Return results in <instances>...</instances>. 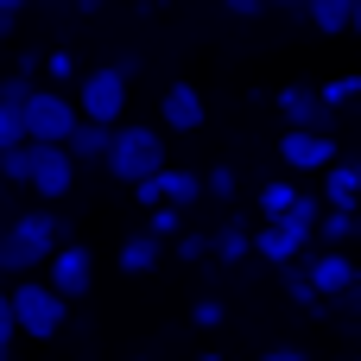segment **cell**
Wrapping results in <instances>:
<instances>
[{
  "instance_id": "1",
  "label": "cell",
  "mask_w": 361,
  "mask_h": 361,
  "mask_svg": "<svg viewBox=\"0 0 361 361\" xmlns=\"http://www.w3.org/2000/svg\"><path fill=\"white\" fill-rule=\"evenodd\" d=\"M6 305H13L19 336H32V343H57V336L70 330V298H57L38 273H19V279L6 286Z\"/></svg>"
},
{
  "instance_id": "2",
  "label": "cell",
  "mask_w": 361,
  "mask_h": 361,
  "mask_svg": "<svg viewBox=\"0 0 361 361\" xmlns=\"http://www.w3.org/2000/svg\"><path fill=\"white\" fill-rule=\"evenodd\" d=\"M102 165H108V178L133 184V178H146V171L165 165V133H159V127H140V121H114Z\"/></svg>"
},
{
  "instance_id": "3",
  "label": "cell",
  "mask_w": 361,
  "mask_h": 361,
  "mask_svg": "<svg viewBox=\"0 0 361 361\" xmlns=\"http://www.w3.org/2000/svg\"><path fill=\"white\" fill-rule=\"evenodd\" d=\"M127 82H133V57H121V63H95V70H76V114L114 127V121L127 114Z\"/></svg>"
},
{
  "instance_id": "4",
  "label": "cell",
  "mask_w": 361,
  "mask_h": 361,
  "mask_svg": "<svg viewBox=\"0 0 361 361\" xmlns=\"http://www.w3.org/2000/svg\"><path fill=\"white\" fill-rule=\"evenodd\" d=\"M32 165H25V190L44 197V203H63L70 184H76V159L63 152V140H25Z\"/></svg>"
},
{
  "instance_id": "5",
  "label": "cell",
  "mask_w": 361,
  "mask_h": 361,
  "mask_svg": "<svg viewBox=\"0 0 361 361\" xmlns=\"http://www.w3.org/2000/svg\"><path fill=\"white\" fill-rule=\"evenodd\" d=\"M38 279L57 292V298H70V305H82L89 292H95V260H89V247L82 241H57L51 254H44V267H38Z\"/></svg>"
},
{
  "instance_id": "6",
  "label": "cell",
  "mask_w": 361,
  "mask_h": 361,
  "mask_svg": "<svg viewBox=\"0 0 361 361\" xmlns=\"http://www.w3.org/2000/svg\"><path fill=\"white\" fill-rule=\"evenodd\" d=\"M19 121H25V140H63L70 121H76V102L57 89V82H32V95L19 102Z\"/></svg>"
},
{
  "instance_id": "7",
  "label": "cell",
  "mask_w": 361,
  "mask_h": 361,
  "mask_svg": "<svg viewBox=\"0 0 361 361\" xmlns=\"http://www.w3.org/2000/svg\"><path fill=\"white\" fill-rule=\"evenodd\" d=\"M336 159V133H324V127H286L279 133V165H292V171H324Z\"/></svg>"
},
{
  "instance_id": "8",
  "label": "cell",
  "mask_w": 361,
  "mask_h": 361,
  "mask_svg": "<svg viewBox=\"0 0 361 361\" xmlns=\"http://www.w3.org/2000/svg\"><path fill=\"white\" fill-rule=\"evenodd\" d=\"M273 108L286 114V127H324V133H336V108H330L317 89H305V82H286V89L273 95Z\"/></svg>"
},
{
  "instance_id": "9",
  "label": "cell",
  "mask_w": 361,
  "mask_h": 361,
  "mask_svg": "<svg viewBox=\"0 0 361 361\" xmlns=\"http://www.w3.org/2000/svg\"><path fill=\"white\" fill-rule=\"evenodd\" d=\"M298 267H305V279H311V286H317L324 298H336V292H349V286L361 279V267L349 260V247H324V254H311V260L298 254Z\"/></svg>"
},
{
  "instance_id": "10",
  "label": "cell",
  "mask_w": 361,
  "mask_h": 361,
  "mask_svg": "<svg viewBox=\"0 0 361 361\" xmlns=\"http://www.w3.org/2000/svg\"><path fill=\"white\" fill-rule=\"evenodd\" d=\"M38 267H44V247H38V241H32V235H25V228L6 216V222H0V279L38 273Z\"/></svg>"
},
{
  "instance_id": "11",
  "label": "cell",
  "mask_w": 361,
  "mask_h": 361,
  "mask_svg": "<svg viewBox=\"0 0 361 361\" xmlns=\"http://www.w3.org/2000/svg\"><path fill=\"white\" fill-rule=\"evenodd\" d=\"M159 114H165V127H171V133H197V127L209 121V108H203V95H197L190 82H171V89H165V102H159Z\"/></svg>"
},
{
  "instance_id": "12",
  "label": "cell",
  "mask_w": 361,
  "mask_h": 361,
  "mask_svg": "<svg viewBox=\"0 0 361 361\" xmlns=\"http://www.w3.org/2000/svg\"><path fill=\"white\" fill-rule=\"evenodd\" d=\"M63 152H70L76 165H102V152H108V121L76 114V121H70V133H63Z\"/></svg>"
},
{
  "instance_id": "13",
  "label": "cell",
  "mask_w": 361,
  "mask_h": 361,
  "mask_svg": "<svg viewBox=\"0 0 361 361\" xmlns=\"http://www.w3.org/2000/svg\"><path fill=\"white\" fill-rule=\"evenodd\" d=\"M247 247H254L260 260L286 267V260H298V254H305V235H292L286 222H273V216H267V228H260V235H247Z\"/></svg>"
},
{
  "instance_id": "14",
  "label": "cell",
  "mask_w": 361,
  "mask_h": 361,
  "mask_svg": "<svg viewBox=\"0 0 361 361\" xmlns=\"http://www.w3.org/2000/svg\"><path fill=\"white\" fill-rule=\"evenodd\" d=\"M159 260H165V241L140 228V235H127V241H121V260H114V267H121L127 279H146V273H159Z\"/></svg>"
},
{
  "instance_id": "15",
  "label": "cell",
  "mask_w": 361,
  "mask_h": 361,
  "mask_svg": "<svg viewBox=\"0 0 361 361\" xmlns=\"http://www.w3.org/2000/svg\"><path fill=\"white\" fill-rule=\"evenodd\" d=\"M247 254H254V247H247V228H241V222H222V228L209 235V260H216V267H241Z\"/></svg>"
},
{
  "instance_id": "16",
  "label": "cell",
  "mask_w": 361,
  "mask_h": 361,
  "mask_svg": "<svg viewBox=\"0 0 361 361\" xmlns=\"http://www.w3.org/2000/svg\"><path fill=\"white\" fill-rule=\"evenodd\" d=\"M349 6H355V0H305L298 13H305L324 38H343V32H349Z\"/></svg>"
},
{
  "instance_id": "17",
  "label": "cell",
  "mask_w": 361,
  "mask_h": 361,
  "mask_svg": "<svg viewBox=\"0 0 361 361\" xmlns=\"http://www.w3.org/2000/svg\"><path fill=\"white\" fill-rule=\"evenodd\" d=\"M311 235H317L324 247H349V241H355V209H330V203H324Z\"/></svg>"
},
{
  "instance_id": "18",
  "label": "cell",
  "mask_w": 361,
  "mask_h": 361,
  "mask_svg": "<svg viewBox=\"0 0 361 361\" xmlns=\"http://www.w3.org/2000/svg\"><path fill=\"white\" fill-rule=\"evenodd\" d=\"M324 203H330V209H355L361 203V184L349 178V165H336V159L324 165Z\"/></svg>"
},
{
  "instance_id": "19",
  "label": "cell",
  "mask_w": 361,
  "mask_h": 361,
  "mask_svg": "<svg viewBox=\"0 0 361 361\" xmlns=\"http://www.w3.org/2000/svg\"><path fill=\"white\" fill-rule=\"evenodd\" d=\"M159 190H165V203H184L190 209L203 197V178L197 171H178V165H159Z\"/></svg>"
},
{
  "instance_id": "20",
  "label": "cell",
  "mask_w": 361,
  "mask_h": 361,
  "mask_svg": "<svg viewBox=\"0 0 361 361\" xmlns=\"http://www.w3.org/2000/svg\"><path fill=\"white\" fill-rule=\"evenodd\" d=\"M178 228H190V209H184V203H152V209H146V235L171 241Z\"/></svg>"
},
{
  "instance_id": "21",
  "label": "cell",
  "mask_w": 361,
  "mask_h": 361,
  "mask_svg": "<svg viewBox=\"0 0 361 361\" xmlns=\"http://www.w3.org/2000/svg\"><path fill=\"white\" fill-rule=\"evenodd\" d=\"M279 286H286V292H292L305 311H324V305H330V298H324V292L305 279V267H298V260H286V267H279Z\"/></svg>"
},
{
  "instance_id": "22",
  "label": "cell",
  "mask_w": 361,
  "mask_h": 361,
  "mask_svg": "<svg viewBox=\"0 0 361 361\" xmlns=\"http://www.w3.org/2000/svg\"><path fill=\"white\" fill-rule=\"evenodd\" d=\"M32 82H38V57H25L13 76H0V102H13V108H19V102L32 95Z\"/></svg>"
},
{
  "instance_id": "23",
  "label": "cell",
  "mask_w": 361,
  "mask_h": 361,
  "mask_svg": "<svg viewBox=\"0 0 361 361\" xmlns=\"http://www.w3.org/2000/svg\"><path fill=\"white\" fill-rule=\"evenodd\" d=\"M235 190H241L235 165H209V171H203V197H216V203H235Z\"/></svg>"
},
{
  "instance_id": "24",
  "label": "cell",
  "mask_w": 361,
  "mask_h": 361,
  "mask_svg": "<svg viewBox=\"0 0 361 361\" xmlns=\"http://www.w3.org/2000/svg\"><path fill=\"white\" fill-rule=\"evenodd\" d=\"M292 190H298L292 178H267V184H260V216H279V209L292 203Z\"/></svg>"
},
{
  "instance_id": "25",
  "label": "cell",
  "mask_w": 361,
  "mask_h": 361,
  "mask_svg": "<svg viewBox=\"0 0 361 361\" xmlns=\"http://www.w3.org/2000/svg\"><path fill=\"white\" fill-rule=\"evenodd\" d=\"M190 324H197V330H222V324H228L222 298H197V305H190Z\"/></svg>"
},
{
  "instance_id": "26",
  "label": "cell",
  "mask_w": 361,
  "mask_h": 361,
  "mask_svg": "<svg viewBox=\"0 0 361 361\" xmlns=\"http://www.w3.org/2000/svg\"><path fill=\"white\" fill-rule=\"evenodd\" d=\"M317 95H324L330 108H343V102H355V95H361V76H330V82H324Z\"/></svg>"
},
{
  "instance_id": "27",
  "label": "cell",
  "mask_w": 361,
  "mask_h": 361,
  "mask_svg": "<svg viewBox=\"0 0 361 361\" xmlns=\"http://www.w3.org/2000/svg\"><path fill=\"white\" fill-rule=\"evenodd\" d=\"M330 305H336V317H343L349 330H361V279H355V286H349V292H336Z\"/></svg>"
},
{
  "instance_id": "28",
  "label": "cell",
  "mask_w": 361,
  "mask_h": 361,
  "mask_svg": "<svg viewBox=\"0 0 361 361\" xmlns=\"http://www.w3.org/2000/svg\"><path fill=\"white\" fill-rule=\"evenodd\" d=\"M44 82H57V89L76 82V57H70V51H51V57H44Z\"/></svg>"
},
{
  "instance_id": "29",
  "label": "cell",
  "mask_w": 361,
  "mask_h": 361,
  "mask_svg": "<svg viewBox=\"0 0 361 361\" xmlns=\"http://www.w3.org/2000/svg\"><path fill=\"white\" fill-rule=\"evenodd\" d=\"M19 140H25V121H19V108H13V102H0V152H6V146H19Z\"/></svg>"
},
{
  "instance_id": "30",
  "label": "cell",
  "mask_w": 361,
  "mask_h": 361,
  "mask_svg": "<svg viewBox=\"0 0 361 361\" xmlns=\"http://www.w3.org/2000/svg\"><path fill=\"white\" fill-rule=\"evenodd\" d=\"M171 241H178V260H184V267H190V260H203V254H209V241H203V235H190V228H178V235H171Z\"/></svg>"
},
{
  "instance_id": "31",
  "label": "cell",
  "mask_w": 361,
  "mask_h": 361,
  "mask_svg": "<svg viewBox=\"0 0 361 361\" xmlns=\"http://www.w3.org/2000/svg\"><path fill=\"white\" fill-rule=\"evenodd\" d=\"M13 336H19V324H13V305H6V286H0V361L13 355Z\"/></svg>"
},
{
  "instance_id": "32",
  "label": "cell",
  "mask_w": 361,
  "mask_h": 361,
  "mask_svg": "<svg viewBox=\"0 0 361 361\" xmlns=\"http://www.w3.org/2000/svg\"><path fill=\"white\" fill-rule=\"evenodd\" d=\"M222 6H228L235 19H260V13H267V0H222Z\"/></svg>"
},
{
  "instance_id": "33",
  "label": "cell",
  "mask_w": 361,
  "mask_h": 361,
  "mask_svg": "<svg viewBox=\"0 0 361 361\" xmlns=\"http://www.w3.org/2000/svg\"><path fill=\"white\" fill-rule=\"evenodd\" d=\"M273 6H279V13H298L305 0H267V13H273Z\"/></svg>"
},
{
  "instance_id": "34",
  "label": "cell",
  "mask_w": 361,
  "mask_h": 361,
  "mask_svg": "<svg viewBox=\"0 0 361 361\" xmlns=\"http://www.w3.org/2000/svg\"><path fill=\"white\" fill-rule=\"evenodd\" d=\"M349 32H355V38H361V0H355V6H349Z\"/></svg>"
},
{
  "instance_id": "35",
  "label": "cell",
  "mask_w": 361,
  "mask_h": 361,
  "mask_svg": "<svg viewBox=\"0 0 361 361\" xmlns=\"http://www.w3.org/2000/svg\"><path fill=\"white\" fill-rule=\"evenodd\" d=\"M70 6H76V13H102V0H70Z\"/></svg>"
},
{
  "instance_id": "36",
  "label": "cell",
  "mask_w": 361,
  "mask_h": 361,
  "mask_svg": "<svg viewBox=\"0 0 361 361\" xmlns=\"http://www.w3.org/2000/svg\"><path fill=\"white\" fill-rule=\"evenodd\" d=\"M13 25H19V13H0V38H6V32H13Z\"/></svg>"
},
{
  "instance_id": "37",
  "label": "cell",
  "mask_w": 361,
  "mask_h": 361,
  "mask_svg": "<svg viewBox=\"0 0 361 361\" xmlns=\"http://www.w3.org/2000/svg\"><path fill=\"white\" fill-rule=\"evenodd\" d=\"M0 13H25V0H0Z\"/></svg>"
},
{
  "instance_id": "38",
  "label": "cell",
  "mask_w": 361,
  "mask_h": 361,
  "mask_svg": "<svg viewBox=\"0 0 361 361\" xmlns=\"http://www.w3.org/2000/svg\"><path fill=\"white\" fill-rule=\"evenodd\" d=\"M343 165H349V178H355V184H361V159H343Z\"/></svg>"
},
{
  "instance_id": "39",
  "label": "cell",
  "mask_w": 361,
  "mask_h": 361,
  "mask_svg": "<svg viewBox=\"0 0 361 361\" xmlns=\"http://www.w3.org/2000/svg\"><path fill=\"white\" fill-rule=\"evenodd\" d=\"M355 241H361V203H355Z\"/></svg>"
}]
</instances>
